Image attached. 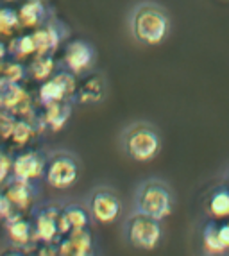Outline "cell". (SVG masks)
<instances>
[{
	"instance_id": "6da1fadb",
	"label": "cell",
	"mask_w": 229,
	"mask_h": 256,
	"mask_svg": "<svg viewBox=\"0 0 229 256\" xmlns=\"http://www.w3.org/2000/svg\"><path fill=\"white\" fill-rule=\"evenodd\" d=\"M129 29L136 42L145 47H156L165 42L170 30V18L162 6L142 2L134 6L129 16Z\"/></svg>"
},
{
	"instance_id": "7a4b0ae2",
	"label": "cell",
	"mask_w": 229,
	"mask_h": 256,
	"mask_svg": "<svg viewBox=\"0 0 229 256\" xmlns=\"http://www.w3.org/2000/svg\"><path fill=\"white\" fill-rule=\"evenodd\" d=\"M122 149L132 162H152L162 150V136L150 124L136 122L122 132Z\"/></svg>"
},
{
	"instance_id": "3957f363",
	"label": "cell",
	"mask_w": 229,
	"mask_h": 256,
	"mask_svg": "<svg viewBox=\"0 0 229 256\" xmlns=\"http://www.w3.org/2000/svg\"><path fill=\"white\" fill-rule=\"evenodd\" d=\"M174 208V196L163 181L148 180L144 181L136 188L134 196V210L140 214L150 215V217L163 220L172 214Z\"/></svg>"
},
{
	"instance_id": "277c9868",
	"label": "cell",
	"mask_w": 229,
	"mask_h": 256,
	"mask_svg": "<svg viewBox=\"0 0 229 256\" xmlns=\"http://www.w3.org/2000/svg\"><path fill=\"white\" fill-rule=\"evenodd\" d=\"M124 231H126V238L131 244L132 248L144 249V251H150L160 244L162 240V220L136 212L128 217L126 224H124Z\"/></svg>"
},
{
	"instance_id": "5b68a950",
	"label": "cell",
	"mask_w": 229,
	"mask_h": 256,
	"mask_svg": "<svg viewBox=\"0 0 229 256\" xmlns=\"http://www.w3.org/2000/svg\"><path fill=\"white\" fill-rule=\"evenodd\" d=\"M79 162L76 156L68 152H56L50 158H47L45 174L43 180L50 188L56 190H68L79 180Z\"/></svg>"
},
{
	"instance_id": "8992f818",
	"label": "cell",
	"mask_w": 229,
	"mask_h": 256,
	"mask_svg": "<svg viewBox=\"0 0 229 256\" xmlns=\"http://www.w3.org/2000/svg\"><path fill=\"white\" fill-rule=\"evenodd\" d=\"M86 208L90 210L92 218L98 224H111L122 214V201L113 188L97 186L88 196Z\"/></svg>"
},
{
	"instance_id": "52a82bcc",
	"label": "cell",
	"mask_w": 229,
	"mask_h": 256,
	"mask_svg": "<svg viewBox=\"0 0 229 256\" xmlns=\"http://www.w3.org/2000/svg\"><path fill=\"white\" fill-rule=\"evenodd\" d=\"M74 77L76 74L64 68L43 82V86L40 88V100L43 106L47 108L58 102H74V97L77 94Z\"/></svg>"
},
{
	"instance_id": "ba28073f",
	"label": "cell",
	"mask_w": 229,
	"mask_h": 256,
	"mask_svg": "<svg viewBox=\"0 0 229 256\" xmlns=\"http://www.w3.org/2000/svg\"><path fill=\"white\" fill-rule=\"evenodd\" d=\"M95 48L84 40H74L66 45L63 56V66L76 76H82L94 66Z\"/></svg>"
},
{
	"instance_id": "9c48e42d",
	"label": "cell",
	"mask_w": 229,
	"mask_h": 256,
	"mask_svg": "<svg viewBox=\"0 0 229 256\" xmlns=\"http://www.w3.org/2000/svg\"><path fill=\"white\" fill-rule=\"evenodd\" d=\"M47 160L36 150L18 152L13 160V178L22 181H34L43 178Z\"/></svg>"
},
{
	"instance_id": "30bf717a",
	"label": "cell",
	"mask_w": 229,
	"mask_h": 256,
	"mask_svg": "<svg viewBox=\"0 0 229 256\" xmlns=\"http://www.w3.org/2000/svg\"><path fill=\"white\" fill-rule=\"evenodd\" d=\"M58 208H42L36 214V224H34V238L42 240L45 244H52L60 238L61 231L58 226V217H60Z\"/></svg>"
},
{
	"instance_id": "8fae6325",
	"label": "cell",
	"mask_w": 229,
	"mask_h": 256,
	"mask_svg": "<svg viewBox=\"0 0 229 256\" xmlns=\"http://www.w3.org/2000/svg\"><path fill=\"white\" fill-rule=\"evenodd\" d=\"M94 249V240L90 235L88 228H77L68 233L64 240L58 246L60 254H74V256H86Z\"/></svg>"
},
{
	"instance_id": "7c38bea8",
	"label": "cell",
	"mask_w": 229,
	"mask_h": 256,
	"mask_svg": "<svg viewBox=\"0 0 229 256\" xmlns=\"http://www.w3.org/2000/svg\"><path fill=\"white\" fill-rule=\"evenodd\" d=\"M106 94H108L106 79H104V76H100V74H95V76L88 77L81 84V88L77 90L76 97H74V102L98 104L106 98Z\"/></svg>"
},
{
	"instance_id": "4fadbf2b",
	"label": "cell",
	"mask_w": 229,
	"mask_h": 256,
	"mask_svg": "<svg viewBox=\"0 0 229 256\" xmlns=\"http://www.w3.org/2000/svg\"><path fill=\"white\" fill-rule=\"evenodd\" d=\"M61 24H48L45 27H40L38 30H34L32 32V38L34 43H36V50L38 54H52L56 48L60 47L61 40H63L64 34L60 32V27Z\"/></svg>"
},
{
	"instance_id": "5bb4252c",
	"label": "cell",
	"mask_w": 229,
	"mask_h": 256,
	"mask_svg": "<svg viewBox=\"0 0 229 256\" xmlns=\"http://www.w3.org/2000/svg\"><path fill=\"white\" fill-rule=\"evenodd\" d=\"M6 231H8L9 240L18 248H24L34 238V233L30 231V224L24 220L20 215H13V217L6 218Z\"/></svg>"
},
{
	"instance_id": "9a60e30c",
	"label": "cell",
	"mask_w": 229,
	"mask_h": 256,
	"mask_svg": "<svg viewBox=\"0 0 229 256\" xmlns=\"http://www.w3.org/2000/svg\"><path fill=\"white\" fill-rule=\"evenodd\" d=\"M6 196L11 199V202L14 204V208L26 210L29 208L30 201L34 196V186L30 184V181H22V180H11L9 186L6 188Z\"/></svg>"
},
{
	"instance_id": "2e32d148",
	"label": "cell",
	"mask_w": 229,
	"mask_h": 256,
	"mask_svg": "<svg viewBox=\"0 0 229 256\" xmlns=\"http://www.w3.org/2000/svg\"><path fill=\"white\" fill-rule=\"evenodd\" d=\"M0 100H2V108L6 111L14 113L22 104L29 102L30 97L26 94L24 88L18 86V82H9L6 79H2V98Z\"/></svg>"
},
{
	"instance_id": "e0dca14e",
	"label": "cell",
	"mask_w": 229,
	"mask_h": 256,
	"mask_svg": "<svg viewBox=\"0 0 229 256\" xmlns=\"http://www.w3.org/2000/svg\"><path fill=\"white\" fill-rule=\"evenodd\" d=\"M70 111H72V104L70 102H58V104L47 106L45 115L42 116L43 128L47 126L50 131H60L64 126V122L68 120Z\"/></svg>"
},
{
	"instance_id": "ac0fdd59",
	"label": "cell",
	"mask_w": 229,
	"mask_h": 256,
	"mask_svg": "<svg viewBox=\"0 0 229 256\" xmlns=\"http://www.w3.org/2000/svg\"><path fill=\"white\" fill-rule=\"evenodd\" d=\"M22 20V26L24 27H36L40 24L45 22V6H43L42 0H30L27 4H24L18 11Z\"/></svg>"
},
{
	"instance_id": "d6986e66",
	"label": "cell",
	"mask_w": 229,
	"mask_h": 256,
	"mask_svg": "<svg viewBox=\"0 0 229 256\" xmlns=\"http://www.w3.org/2000/svg\"><path fill=\"white\" fill-rule=\"evenodd\" d=\"M29 72L32 74L34 79L40 81H47L54 76V60L52 54H36L34 61L30 63Z\"/></svg>"
},
{
	"instance_id": "ffe728a7",
	"label": "cell",
	"mask_w": 229,
	"mask_h": 256,
	"mask_svg": "<svg viewBox=\"0 0 229 256\" xmlns=\"http://www.w3.org/2000/svg\"><path fill=\"white\" fill-rule=\"evenodd\" d=\"M208 210L210 215L215 218L229 217V190L218 188L216 192H213V196L210 197Z\"/></svg>"
},
{
	"instance_id": "44dd1931",
	"label": "cell",
	"mask_w": 229,
	"mask_h": 256,
	"mask_svg": "<svg viewBox=\"0 0 229 256\" xmlns=\"http://www.w3.org/2000/svg\"><path fill=\"white\" fill-rule=\"evenodd\" d=\"M202 246H204V249H206V252H210V254H222V252L228 251L226 246L222 244L220 235H218V226L213 224V222H210L208 226L204 228Z\"/></svg>"
},
{
	"instance_id": "7402d4cb",
	"label": "cell",
	"mask_w": 229,
	"mask_h": 256,
	"mask_svg": "<svg viewBox=\"0 0 229 256\" xmlns=\"http://www.w3.org/2000/svg\"><path fill=\"white\" fill-rule=\"evenodd\" d=\"M63 212H64V215H66L72 230L88 228L90 218H92V214H90L88 208H84V206H81V204H68L63 208Z\"/></svg>"
},
{
	"instance_id": "603a6c76",
	"label": "cell",
	"mask_w": 229,
	"mask_h": 256,
	"mask_svg": "<svg viewBox=\"0 0 229 256\" xmlns=\"http://www.w3.org/2000/svg\"><path fill=\"white\" fill-rule=\"evenodd\" d=\"M11 54H13V58H16V60H24V58H29V56H32V54H38L32 34L14 38L13 42H11Z\"/></svg>"
},
{
	"instance_id": "cb8c5ba5",
	"label": "cell",
	"mask_w": 229,
	"mask_h": 256,
	"mask_svg": "<svg viewBox=\"0 0 229 256\" xmlns=\"http://www.w3.org/2000/svg\"><path fill=\"white\" fill-rule=\"evenodd\" d=\"M30 122H32V120H27V118H20V120H16V122H14L13 134H11L14 146L24 147L27 142L32 138L34 128H32V124H30Z\"/></svg>"
},
{
	"instance_id": "d4e9b609",
	"label": "cell",
	"mask_w": 229,
	"mask_h": 256,
	"mask_svg": "<svg viewBox=\"0 0 229 256\" xmlns=\"http://www.w3.org/2000/svg\"><path fill=\"white\" fill-rule=\"evenodd\" d=\"M22 26V20H20V14L14 13L13 9L4 8L2 9V13H0V30H2V34L4 36H11L16 29H20Z\"/></svg>"
},
{
	"instance_id": "484cf974",
	"label": "cell",
	"mask_w": 229,
	"mask_h": 256,
	"mask_svg": "<svg viewBox=\"0 0 229 256\" xmlns=\"http://www.w3.org/2000/svg\"><path fill=\"white\" fill-rule=\"evenodd\" d=\"M26 72H27V68L24 64L18 63V61H13V63L4 64V68H2V79H6V81H9V82H18L26 77Z\"/></svg>"
},
{
	"instance_id": "4316f807",
	"label": "cell",
	"mask_w": 229,
	"mask_h": 256,
	"mask_svg": "<svg viewBox=\"0 0 229 256\" xmlns=\"http://www.w3.org/2000/svg\"><path fill=\"white\" fill-rule=\"evenodd\" d=\"M13 160H14V156L11 158L8 152L2 154V183H6V181H8L9 170L13 172Z\"/></svg>"
},
{
	"instance_id": "83f0119b",
	"label": "cell",
	"mask_w": 229,
	"mask_h": 256,
	"mask_svg": "<svg viewBox=\"0 0 229 256\" xmlns=\"http://www.w3.org/2000/svg\"><path fill=\"white\" fill-rule=\"evenodd\" d=\"M218 235H220V240L226 246V249H229V222L224 226H218Z\"/></svg>"
},
{
	"instance_id": "f1b7e54d",
	"label": "cell",
	"mask_w": 229,
	"mask_h": 256,
	"mask_svg": "<svg viewBox=\"0 0 229 256\" xmlns=\"http://www.w3.org/2000/svg\"><path fill=\"white\" fill-rule=\"evenodd\" d=\"M6 2H14V0H6Z\"/></svg>"
}]
</instances>
